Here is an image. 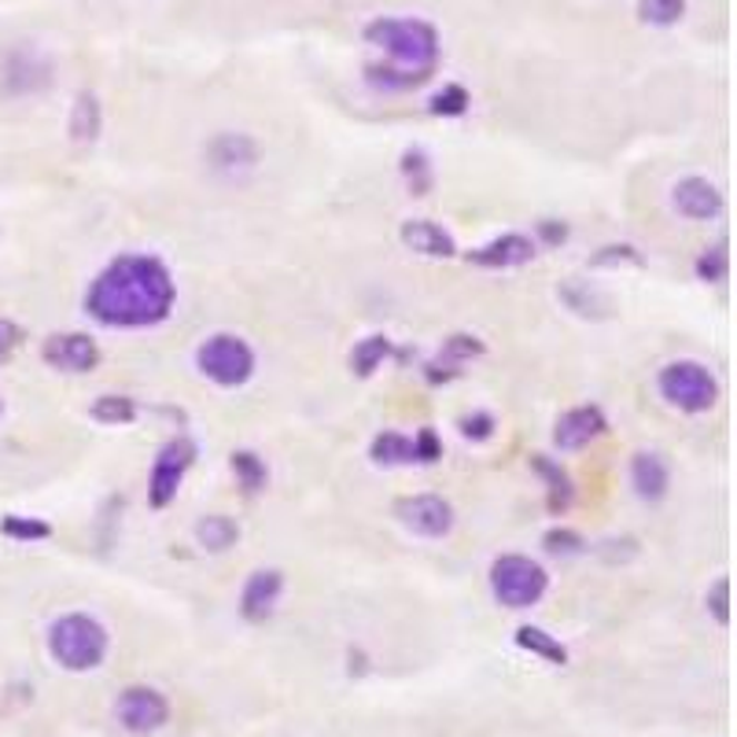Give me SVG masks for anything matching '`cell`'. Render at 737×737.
<instances>
[{
	"instance_id": "obj_1",
	"label": "cell",
	"mask_w": 737,
	"mask_h": 737,
	"mask_svg": "<svg viewBox=\"0 0 737 737\" xmlns=\"http://www.w3.org/2000/svg\"><path fill=\"white\" fill-rule=\"evenodd\" d=\"M174 303V276L155 255H119L85 292V310L108 329L163 325Z\"/></svg>"
},
{
	"instance_id": "obj_2",
	"label": "cell",
	"mask_w": 737,
	"mask_h": 737,
	"mask_svg": "<svg viewBox=\"0 0 737 737\" xmlns=\"http://www.w3.org/2000/svg\"><path fill=\"white\" fill-rule=\"evenodd\" d=\"M365 41L391 55V63H368L365 82L384 92L417 89L435 74L440 63V33L424 19H373Z\"/></svg>"
},
{
	"instance_id": "obj_3",
	"label": "cell",
	"mask_w": 737,
	"mask_h": 737,
	"mask_svg": "<svg viewBox=\"0 0 737 737\" xmlns=\"http://www.w3.org/2000/svg\"><path fill=\"white\" fill-rule=\"evenodd\" d=\"M108 627L85 613H67L49 627V653L63 672H92L108 656Z\"/></svg>"
},
{
	"instance_id": "obj_4",
	"label": "cell",
	"mask_w": 737,
	"mask_h": 737,
	"mask_svg": "<svg viewBox=\"0 0 737 737\" xmlns=\"http://www.w3.org/2000/svg\"><path fill=\"white\" fill-rule=\"evenodd\" d=\"M549 575L538 561L524 553H505L491 564V594L505 608H532L546 597Z\"/></svg>"
},
{
	"instance_id": "obj_5",
	"label": "cell",
	"mask_w": 737,
	"mask_h": 737,
	"mask_svg": "<svg viewBox=\"0 0 737 737\" xmlns=\"http://www.w3.org/2000/svg\"><path fill=\"white\" fill-rule=\"evenodd\" d=\"M656 387H660L667 406L683 413H708L719 402V380L711 376L708 365L689 359L664 365L660 376H656Z\"/></svg>"
},
{
	"instance_id": "obj_6",
	"label": "cell",
	"mask_w": 737,
	"mask_h": 737,
	"mask_svg": "<svg viewBox=\"0 0 737 737\" xmlns=\"http://www.w3.org/2000/svg\"><path fill=\"white\" fill-rule=\"evenodd\" d=\"M195 368L218 387H244L255 376V351L248 347V340L218 332L195 347Z\"/></svg>"
},
{
	"instance_id": "obj_7",
	"label": "cell",
	"mask_w": 737,
	"mask_h": 737,
	"mask_svg": "<svg viewBox=\"0 0 737 737\" xmlns=\"http://www.w3.org/2000/svg\"><path fill=\"white\" fill-rule=\"evenodd\" d=\"M114 719L122 723L125 734L148 737L170 723V700L152 686H130L114 700Z\"/></svg>"
},
{
	"instance_id": "obj_8",
	"label": "cell",
	"mask_w": 737,
	"mask_h": 737,
	"mask_svg": "<svg viewBox=\"0 0 737 737\" xmlns=\"http://www.w3.org/2000/svg\"><path fill=\"white\" fill-rule=\"evenodd\" d=\"M192 461H195V443L184 440V435L170 440L163 451H159L152 465V479H148V502H152L155 509H166V505L178 498L181 479H184V472L192 468Z\"/></svg>"
},
{
	"instance_id": "obj_9",
	"label": "cell",
	"mask_w": 737,
	"mask_h": 737,
	"mask_svg": "<svg viewBox=\"0 0 737 737\" xmlns=\"http://www.w3.org/2000/svg\"><path fill=\"white\" fill-rule=\"evenodd\" d=\"M395 516L406 532L421 538H446L454 532V509L440 494H410V498H398Z\"/></svg>"
},
{
	"instance_id": "obj_10",
	"label": "cell",
	"mask_w": 737,
	"mask_h": 737,
	"mask_svg": "<svg viewBox=\"0 0 737 737\" xmlns=\"http://www.w3.org/2000/svg\"><path fill=\"white\" fill-rule=\"evenodd\" d=\"M41 359L60 373H92L100 365V347L85 332H55L44 340Z\"/></svg>"
},
{
	"instance_id": "obj_11",
	"label": "cell",
	"mask_w": 737,
	"mask_h": 737,
	"mask_svg": "<svg viewBox=\"0 0 737 737\" xmlns=\"http://www.w3.org/2000/svg\"><path fill=\"white\" fill-rule=\"evenodd\" d=\"M281 594H284V575L276 568H259L244 583V594H240V616L248 624H266L276 613V605H281Z\"/></svg>"
},
{
	"instance_id": "obj_12",
	"label": "cell",
	"mask_w": 737,
	"mask_h": 737,
	"mask_svg": "<svg viewBox=\"0 0 737 737\" xmlns=\"http://www.w3.org/2000/svg\"><path fill=\"white\" fill-rule=\"evenodd\" d=\"M465 259L479 270H516L535 259V240L524 233H505V236H494L491 244L468 251Z\"/></svg>"
},
{
	"instance_id": "obj_13",
	"label": "cell",
	"mask_w": 737,
	"mask_h": 737,
	"mask_svg": "<svg viewBox=\"0 0 737 737\" xmlns=\"http://www.w3.org/2000/svg\"><path fill=\"white\" fill-rule=\"evenodd\" d=\"M52 67L44 55L33 49H16L4 55V67H0V82L11 92V97H22V92H38L49 85Z\"/></svg>"
},
{
	"instance_id": "obj_14",
	"label": "cell",
	"mask_w": 737,
	"mask_h": 737,
	"mask_svg": "<svg viewBox=\"0 0 737 737\" xmlns=\"http://www.w3.org/2000/svg\"><path fill=\"white\" fill-rule=\"evenodd\" d=\"M672 203L689 222H711L723 214V192L708 178H683L672 189Z\"/></svg>"
},
{
	"instance_id": "obj_15",
	"label": "cell",
	"mask_w": 737,
	"mask_h": 737,
	"mask_svg": "<svg viewBox=\"0 0 737 737\" xmlns=\"http://www.w3.org/2000/svg\"><path fill=\"white\" fill-rule=\"evenodd\" d=\"M608 428L602 406H575L557 421V432H553V443L557 451H583L594 440H602Z\"/></svg>"
},
{
	"instance_id": "obj_16",
	"label": "cell",
	"mask_w": 737,
	"mask_h": 737,
	"mask_svg": "<svg viewBox=\"0 0 737 737\" xmlns=\"http://www.w3.org/2000/svg\"><path fill=\"white\" fill-rule=\"evenodd\" d=\"M398 236H402V244L413 251V255H424V259H454L457 255L454 236L446 233L443 225L428 222V218H413V222H402Z\"/></svg>"
},
{
	"instance_id": "obj_17",
	"label": "cell",
	"mask_w": 737,
	"mask_h": 737,
	"mask_svg": "<svg viewBox=\"0 0 737 737\" xmlns=\"http://www.w3.org/2000/svg\"><path fill=\"white\" fill-rule=\"evenodd\" d=\"M206 159L222 174H236V170H251L259 163V144L248 133H218L206 144Z\"/></svg>"
},
{
	"instance_id": "obj_18",
	"label": "cell",
	"mask_w": 737,
	"mask_h": 737,
	"mask_svg": "<svg viewBox=\"0 0 737 737\" xmlns=\"http://www.w3.org/2000/svg\"><path fill=\"white\" fill-rule=\"evenodd\" d=\"M630 487L642 502H660L667 487H672V472H667V461L653 451H638L630 457Z\"/></svg>"
},
{
	"instance_id": "obj_19",
	"label": "cell",
	"mask_w": 737,
	"mask_h": 737,
	"mask_svg": "<svg viewBox=\"0 0 737 737\" xmlns=\"http://www.w3.org/2000/svg\"><path fill=\"white\" fill-rule=\"evenodd\" d=\"M483 351H487V347H483L476 336H465V332H461V336H451V340L443 343L440 359L428 365V380H432V384H440V380H454L461 373V365L472 362V359H479Z\"/></svg>"
},
{
	"instance_id": "obj_20",
	"label": "cell",
	"mask_w": 737,
	"mask_h": 737,
	"mask_svg": "<svg viewBox=\"0 0 737 737\" xmlns=\"http://www.w3.org/2000/svg\"><path fill=\"white\" fill-rule=\"evenodd\" d=\"M532 468L546 479V505H549V513H553V516L568 513V509H572V498H575V487H572L568 472H564L557 461L546 457V454H535V457H532Z\"/></svg>"
},
{
	"instance_id": "obj_21",
	"label": "cell",
	"mask_w": 737,
	"mask_h": 737,
	"mask_svg": "<svg viewBox=\"0 0 737 737\" xmlns=\"http://www.w3.org/2000/svg\"><path fill=\"white\" fill-rule=\"evenodd\" d=\"M236 538H240V527H236L233 516H225V513H211V516H203V521L195 524V543H200L206 553L233 549Z\"/></svg>"
},
{
	"instance_id": "obj_22",
	"label": "cell",
	"mask_w": 737,
	"mask_h": 737,
	"mask_svg": "<svg viewBox=\"0 0 737 737\" xmlns=\"http://www.w3.org/2000/svg\"><path fill=\"white\" fill-rule=\"evenodd\" d=\"M71 141L74 144H92L103 130V114H100V100L92 92H78L74 111H71Z\"/></svg>"
},
{
	"instance_id": "obj_23",
	"label": "cell",
	"mask_w": 737,
	"mask_h": 737,
	"mask_svg": "<svg viewBox=\"0 0 737 737\" xmlns=\"http://www.w3.org/2000/svg\"><path fill=\"white\" fill-rule=\"evenodd\" d=\"M516 645H521L524 653H532V656H543L546 664H553V667H564L568 664V649L549 635V630H543V627H532V624H524V627H516Z\"/></svg>"
},
{
	"instance_id": "obj_24",
	"label": "cell",
	"mask_w": 737,
	"mask_h": 737,
	"mask_svg": "<svg viewBox=\"0 0 737 737\" xmlns=\"http://www.w3.org/2000/svg\"><path fill=\"white\" fill-rule=\"evenodd\" d=\"M368 457L376 461V465L384 468H395V465H413V440L402 432H380L373 443H368Z\"/></svg>"
},
{
	"instance_id": "obj_25",
	"label": "cell",
	"mask_w": 737,
	"mask_h": 737,
	"mask_svg": "<svg viewBox=\"0 0 737 737\" xmlns=\"http://www.w3.org/2000/svg\"><path fill=\"white\" fill-rule=\"evenodd\" d=\"M391 359V340L387 336H365V340H359L354 343V351H351V368H354V376H373L380 365H384Z\"/></svg>"
},
{
	"instance_id": "obj_26",
	"label": "cell",
	"mask_w": 737,
	"mask_h": 737,
	"mask_svg": "<svg viewBox=\"0 0 737 737\" xmlns=\"http://www.w3.org/2000/svg\"><path fill=\"white\" fill-rule=\"evenodd\" d=\"M229 468H233V476H236L240 491H244V494H259L270 483L266 461H262L255 451H236L233 461H229Z\"/></svg>"
},
{
	"instance_id": "obj_27",
	"label": "cell",
	"mask_w": 737,
	"mask_h": 737,
	"mask_svg": "<svg viewBox=\"0 0 737 737\" xmlns=\"http://www.w3.org/2000/svg\"><path fill=\"white\" fill-rule=\"evenodd\" d=\"M89 417L97 424H108V428H122V424L137 421V402L125 395H100L89 406Z\"/></svg>"
},
{
	"instance_id": "obj_28",
	"label": "cell",
	"mask_w": 737,
	"mask_h": 737,
	"mask_svg": "<svg viewBox=\"0 0 737 737\" xmlns=\"http://www.w3.org/2000/svg\"><path fill=\"white\" fill-rule=\"evenodd\" d=\"M402 178H406L413 195H428L432 192V163H428V155H424L421 148H410V152L402 155Z\"/></svg>"
},
{
	"instance_id": "obj_29",
	"label": "cell",
	"mask_w": 737,
	"mask_h": 737,
	"mask_svg": "<svg viewBox=\"0 0 737 737\" xmlns=\"http://www.w3.org/2000/svg\"><path fill=\"white\" fill-rule=\"evenodd\" d=\"M561 299L575 310V314H583V317H590V314H594V317H602L605 310H608V299H602L597 292H586V287H583L579 281H568V284H564V287H561Z\"/></svg>"
},
{
	"instance_id": "obj_30",
	"label": "cell",
	"mask_w": 737,
	"mask_h": 737,
	"mask_svg": "<svg viewBox=\"0 0 737 737\" xmlns=\"http://www.w3.org/2000/svg\"><path fill=\"white\" fill-rule=\"evenodd\" d=\"M638 16L653 27H675L686 16V0H638Z\"/></svg>"
},
{
	"instance_id": "obj_31",
	"label": "cell",
	"mask_w": 737,
	"mask_h": 737,
	"mask_svg": "<svg viewBox=\"0 0 737 737\" xmlns=\"http://www.w3.org/2000/svg\"><path fill=\"white\" fill-rule=\"evenodd\" d=\"M468 103H472V97H468L465 85H443V89L432 97L428 111H432V114H443V119H457V114L468 111Z\"/></svg>"
},
{
	"instance_id": "obj_32",
	"label": "cell",
	"mask_w": 737,
	"mask_h": 737,
	"mask_svg": "<svg viewBox=\"0 0 737 737\" xmlns=\"http://www.w3.org/2000/svg\"><path fill=\"white\" fill-rule=\"evenodd\" d=\"M0 532L8 538H19V543H41V538L52 535V527L44 521H33V516H4L0 521Z\"/></svg>"
},
{
	"instance_id": "obj_33",
	"label": "cell",
	"mask_w": 737,
	"mask_h": 737,
	"mask_svg": "<svg viewBox=\"0 0 737 737\" xmlns=\"http://www.w3.org/2000/svg\"><path fill=\"white\" fill-rule=\"evenodd\" d=\"M727 273H730V255H727V244L708 248L705 255L697 259V276H700V281L719 284V281H727Z\"/></svg>"
},
{
	"instance_id": "obj_34",
	"label": "cell",
	"mask_w": 737,
	"mask_h": 737,
	"mask_svg": "<svg viewBox=\"0 0 737 737\" xmlns=\"http://www.w3.org/2000/svg\"><path fill=\"white\" fill-rule=\"evenodd\" d=\"M543 546L553 557H575V553H583L586 543L575 532H568V527H553V532L543 535Z\"/></svg>"
},
{
	"instance_id": "obj_35",
	"label": "cell",
	"mask_w": 737,
	"mask_h": 737,
	"mask_svg": "<svg viewBox=\"0 0 737 737\" xmlns=\"http://www.w3.org/2000/svg\"><path fill=\"white\" fill-rule=\"evenodd\" d=\"M413 457H417L421 465H435V461L443 457V443H440V435H435L432 428H424V432L413 435Z\"/></svg>"
},
{
	"instance_id": "obj_36",
	"label": "cell",
	"mask_w": 737,
	"mask_h": 737,
	"mask_svg": "<svg viewBox=\"0 0 737 737\" xmlns=\"http://www.w3.org/2000/svg\"><path fill=\"white\" fill-rule=\"evenodd\" d=\"M708 608H711V616H716L719 624H730V579H727V575L711 583V590H708Z\"/></svg>"
},
{
	"instance_id": "obj_37",
	"label": "cell",
	"mask_w": 737,
	"mask_h": 737,
	"mask_svg": "<svg viewBox=\"0 0 737 737\" xmlns=\"http://www.w3.org/2000/svg\"><path fill=\"white\" fill-rule=\"evenodd\" d=\"M461 435L472 443H483L494 435V417L491 413H472V417H461Z\"/></svg>"
},
{
	"instance_id": "obj_38",
	"label": "cell",
	"mask_w": 737,
	"mask_h": 737,
	"mask_svg": "<svg viewBox=\"0 0 737 737\" xmlns=\"http://www.w3.org/2000/svg\"><path fill=\"white\" fill-rule=\"evenodd\" d=\"M616 262H630V266H638L642 255L630 244H613V248H602L594 255V266H616Z\"/></svg>"
},
{
	"instance_id": "obj_39",
	"label": "cell",
	"mask_w": 737,
	"mask_h": 737,
	"mask_svg": "<svg viewBox=\"0 0 737 737\" xmlns=\"http://www.w3.org/2000/svg\"><path fill=\"white\" fill-rule=\"evenodd\" d=\"M19 343H22V329L11 317H0V359H8Z\"/></svg>"
},
{
	"instance_id": "obj_40",
	"label": "cell",
	"mask_w": 737,
	"mask_h": 737,
	"mask_svg": "<svg viewBox=\"0 0 737 737\" xmlns=\"http://www.w3.org/2000/svg\"><path fill=\"white\" fill-rule=\"evenodd\" d=\"M538 233H543L546 244H564V240H568V225L564 222H543L538 225Z\"/></svg>"
}]
</instances>
